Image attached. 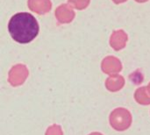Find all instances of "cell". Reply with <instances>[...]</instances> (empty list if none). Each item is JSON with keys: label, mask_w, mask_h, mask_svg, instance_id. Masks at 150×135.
Instances as JSON below:
<instances>
[{"label": "cell", "mask_w": 150, "mask_h": 135, "mask_svg": "<svg viewBox=\"0 0 150 135\" xmlns=\"http://www.w3.org/2000/svg\"><path fill=\"white\" fill-rule=\"evenodd\" d=\"M39 24L36 18L28 12L14 14L8 24V31L11 38L20 44L33 41L39 33Z\"/></svg>", "instance_id": "obj_1"}, {"label": "cell", "mask_w": 150, "mask_h": 135, "mask_svg": "<svg viewBox=\"0 0 150 135\" xmlns=\"http://www.w3.org/2000/svg\"><path fill=\"white\" fill-rule=\"evenodd\" d=\"M121 116V109L115 110L111 115V123L114 129L122 131L127 129L131 125V114L127 112L123 118Z\"/></svg>", "instance_id": "obj_2"}]
</instances>
